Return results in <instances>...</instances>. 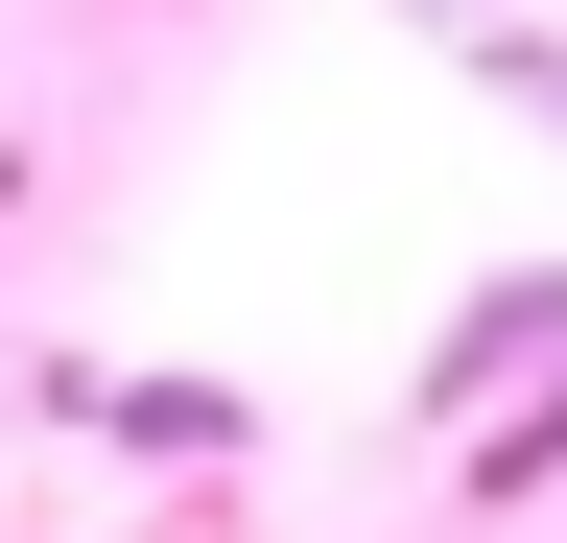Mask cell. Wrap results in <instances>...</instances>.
Masks as SVG:
<instances>
[{"instance_id":"3957f363","label":"cell","mask_w":567,"mask_h":543,"mask_svg":"<svg viewBox=\"0 0 567 543\" xmlns=\"http://www.w3.org/2000/svg\"><path fill=\"white\" fill-rule=\"evenodd\" d=\"M425 24H520V0H425Z\"/></svg>"},{"instance_id":"7a4b0ae2","label":"cell","mask_w":567,"mask_h":543,"mask_svg":"<svg viewBox=\"0 0 567 543\" xmlns=\"http://www.w3.org/2000/svg\"><path fill=\"white\" fill-rule=\"evenodd\" d=\"M473 72H496V95H544V118H567V48H544V24H473Z\"/></svg>"},{"instance_id":"6da1fadb","label":"cell","mask_w":567,"mask_h":543,"mask_svg":"<svg viewBox=\"0 0 567 543\" xmlns=\"http://www.w3.org/2000/svg\"><path fill=\"white\" fill-rule=\"evenodd\" d=\"M520 355H567V284H473V307H450V355H425V401H496Z\"/></svg>"}]
</instances>
